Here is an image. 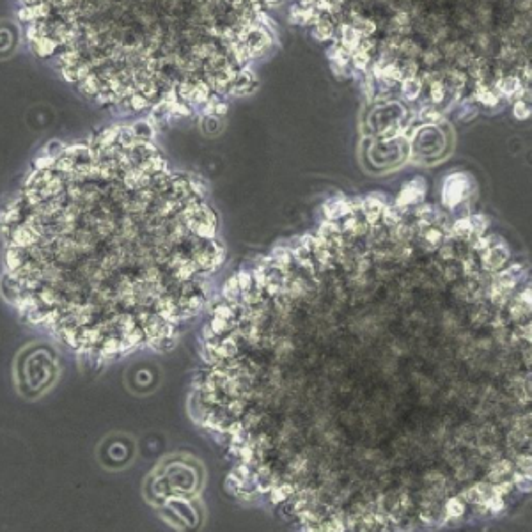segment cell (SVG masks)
Here are the masks:
<instances>
[{
	"mask_svg": "<svg viewBox=\"0 0 532 532\" xmlns=\"http://www.w3.org/2000/svg\"><path fill=\"white\" fill-rule=\"evenodd\" d=\"M468 190V181L467 176L463 174H453V176L447 177L446 186H444V203L447 206H454L465 197Z\"/></svg>",
	"mask_w": 532,
	"mask_h": 532,
	"instance_id": "1",
	"label": "cell"
},
{
	"mask_svg": "<svg viewBox=\"0 0 532 532\" xmlns=\"http://www.w3.org/2000/svg\"><path fill=\"white\" fill-rule=\"evenodd\" d=\"M105 87H107V83L100 78V75L96 71H92L87 78H83L82 82L76 83V89H78L80 94L85 96V98H92V100H94L96 96L105 89Z\"/></svg>",
	"mask_w": 532,
	"mask_h": 532,
	"instance_id": "2",
	"label": "cell"
},
{
	"mask_svg": "<svg viewBox=\"0 0 532 532\" xmlns=\"http://www.w3.org/2000/svg\"><path fill=\"white\" fill-rule=\"evenodd\" d=\"M339 32H341V46H344L350 54H353V52L360 46L362 34L355 29L351 23H341Z\"/></svg>",
	"mask_w": 532,
	"mask_h": 532,
	"instance_id": "3",
	"label": "cell"
},
{
	"mask_svg": "<svg viewBox=\"0 0 532 532\" xmlns=\"http://www.w3.org/2000/svg\"><path fill=\"white\" fill-rule=\"evenodd\" d=\"M30 50L37 55V57H52V55H57L59 50H61V44L55 37L52 36H44L39 37L37 41L30 43Z\"/></svg>",
	"mask_w": 532,
	"mask_h": 532,
	"instance_id": "4",
	"label": "cell"
},
{
	"mask_svg": "<svg viewBox=\"0 0 532 532\" xmlns=\"http://www.w3.org/2000/svg\"><path fill=\"white\" fill-rule=\"evenodd\" d=\"M424 196V185H422V179H417V181H412L405 186L401 194L398 197V206H408L412 203H417L420 201Z\"/></svg>",
	"mask_w": 532,
	"mask_h": 532,
	"instance_id": "5",
	"label": "cell"
},
{
	"mask_svg": "<svg viewBox=\"0 0 532 532\" xmlns=\"http://www.w3.org/2000/svg\"><path fill=\"white\" fill-rule=\"evenodd\" d=\"M333 30H335V20L328 18V16H323L318 23L314 25L312 30V36L318 41H328L333 36Z\"/></svg>",
	"mask_w": 532,
	"mask_h": 532,
	"instance_id": "6",
	"label": "cell"
},
{
	"mask_svg": "<svg viewBox=\"0 0 532 532\" xmlns=\"http://www.w3.org/2000/svg\"><path fill=\"white\" fill-rule=\"evenodd\" d=\"M213 94V89H211V85L206 82V80H199V82L196 83V91H194L192 94V100H190V105L196 109V107H203L204 103L210 100V96Z\"/></svg>",
	"mask_w": 532,
	"mask_h": 532,
	"instance_id": "7",
	"label": "cell"
},
{
	"mask_svg": "<svg viewBox=\"0 0 532 532\" xmlns=\"http://www.w3.org/2000/svg\"><path fill=\"white\" fill-rule=\"evenodd\" d=\"M506 259H507L506 250L500 249V247H495V249L488 250V252L485 254V259L482 261H485V266L488 270H497Z\"/></svg>",
	"mask_w": 532,
	"mask_h": 532,
	"instance_id": "8",
	"label": "cell"
},
{
	"mask_svg": "<svg viewBox=\"0 0 532 532\" xmlns=\"http://www.w3.org/2000/svg\"><path fill=\"white\" fill-rule=\"evenodd\" d=\"M420 89H422V82L419 78H415V76H408L401 83V92L406 100H415L419 96Z\"/></svg>",
	"mask_w": 532,
	"mask_h": 532,
	"instance_id": "9",
	"label": "cell"
},
{
	"mask_svg": "<svg viewBox=\"0 0 532 532\" xmlns=\"http://www.w3.org/2000/svg\"><path fill=\"white\" fill-rule=\"evenodd\" d=\"M351 64L355 69H360V71H366L367 66L371 64V54L362 48H357V50L351 54Z\"/></svg>",
	"mask_w": 532,
	"mask_h": 532,
	"instance_id": "10",
	"label": "cell"
},
{
	"mask_svg": "<svg viewBox=\"0 0 532 532\" xmlns=\"http://www.w3.org/2000/svg\"><path fill=\"white\" fill-rule=\"evenodd\" d=\"M128 102H130V110H131V112H144L146 109H151V107H153L151 100H148V96H144L140 91L135 92V94L131 96Z\"/></svg>",
	"mask_w": 532,
	"mask_h": 532,
	"instance_id": "11",
	"label": "cell"
},
{
	"mask_svg": "<svg viewBox=\"0 0 532 532\" xmlns=\"http://www.w3.org/2000/svg\"><path fill=\"white\" fill-rule=\"evenodd\" d=\"M131 130L137 135V138H142V140H153V135H155L153 124L149 123V121H137V123L131 126Z\"/></svg>",
	"mask_w": 532,
	"mask_h": 532,
	"instance_id": "12",
	"label": "cell"
},
{
	"mask_svg": "<svg viewBox=\"0 0 532 532\" xmlns=\"http://www.w3.org/2000/svg\"><path fill=\"white\" fill-rule=\"evenodd\" d=\"M196 83L197 82H192V80H188V78H183L181 82H179V85H177V94H179V100L190 103L194 91H196Z\"/></svg>",
	"mask_w": 532,
	"mask_h": 532,
	"instance_id": "13",
	"label": "cell"
},
{
	"mask_svg": "<svg viewBox=\"0 0 532 532\" xmlns=\"http://www.w3.org/2000/svg\"><path fill=\"white\" fill-rule=\"evenodd\" d=\"M96 103L102 107H112V105H117V92L110 91L109 87H105L102 92H100L98 96H96Z\"/></svg>",
	"mask_w": 532,
	"mask_h": 532,
	"instance_id": "14",
	"label": "cell"
},
{
	"mask_svg": "<svg viewBox=\"0 0 532 532\" xmlns=\"http://www.w3.org/2000/svg\"><path fill=\"white\" fill-rule=\"evenodd\" d=\"M475 96H477V100H481L485 105H495L497 102H499V96L495 94V92H492L488 89V87L485 85H479L477 87V91H475Z\"/></svg>",
	"mask_w": 532,
	"mask_h": 532,
	"instance_id": "15",
	"label": "cell"
},
{
	"mask_svg": "<svg viewBox=\"0 0 532 532\" xmlns=\"http://www.w3.org/2000/svg\"><path fill=\"white\" fill-rule=\"evenodd\" d=\"M499 89L504 94H513V92L520 91V80L514 78V76H507L502 82H499Z\"/></svg>",
	"mask_w": 532,
	"mask_h": 532,
	"instance_id": "16",
	"label": "cell"
},
{
	"mask_svg": "<svg viewBox=\"0 0 532 532\" xmlns=\"http://www.w3.org/2000/svg\"><path fill=\"white\" fill-rule=\"evenodd\" d=\"M429 94H431V100H433L434 103H438V102H442V100H444V96H446V89H444V83H442L440 80H434V82H431Z\"/></svg>",
	"mask_w": 532,
	"mask_h": 532,
	"instance_id": "17",
	"label": "cell"
},
{
	"mask_svg": "<svg viewBox=\"0 0 532 532\" xmlns=\"http://www.w3.org/2000/svg\"><path fill=\"white\" fill-rule=\"evenodd\" d=\"M472 231H474V225H472V220H468V218L454 224V232L460 236H470Z\"/></svg>",
	"mask_w": 532,
	"mask_h": 532,
	"instance_id": "18",
	"label": "cell"
},
{
	"mask_svg": "<svg viewBox=\"0 0 532 532\" xmlns=\"http://www.w3.org/2000/svg\"><path fill=\"white\" fill-rule=\"evenodd\" d=\"M59 71H61V76L64 78V82L73 83V85H76V83H78V76H76V69L75 68H69V66H61V68H59Z\"/></svg>",
	"mask_w": 532,
	"mask_h": 532,
	"instance_id": "19",
	"label": "cell"
},
{
	"mask_svg": "<svg viewBox=\"0 0 532 532\" xmlns=\"http://www.w3.org/2000/svg\"><path fill=\"white\" fill-rule=\"evenodd\" d=\"M420 117H422V121H426V123H437V121L442 119L440 112H438L437 109H433V107H424L422 112H420Z\"/></svg>",
	"mask_w": 532,
	"mask_h": 532,
	"instance_id": "20",
	"label": "cell"
},
{
	"mask_svg": "<svg viewBox=\"0 0 532 532\" xmlns=\"http://www.w3.org/2000/svg\"><path fill=\"white\" fill-rule=\"evenodd\" d=\"M18 20L23 23H30V22H36L34 18V11H32V6H22L18 9Z\"/></svg>",
	"mask_w": 532,
	"mask_h": 532,
	"instance_id": "21",
	"label": "cell"
},
{
	"mask_svg": "<svg viewBox=\"0 0 532 532\" xmlns=\"http://www.w3.org/2000/svg\"><path fill=\"white\" fill-rule=\"evenodd\" d=\"M446 511L451 514V516H460L463 513V504L460 502L458 499H451L446 506Z\"/></svg>",
	"mask_w": 532,
	"mask_h": 532,
	"instance_id": "22",
	"label": "cell"
},
{
	"mask_svg": "<svg viewBox=\"0 0 532 532\" xmlns=\"http://www.w3.org/2000/svg\"><path fill=\"white\" fill-rule=\"evenodd\" d=\"M513 114L518 117V119H525V117L530 116V109H528L525 102H516L513 107Z\"/></svg>",
	"mask_w": 532,
	"mask_h": 532,
	"instance_id": "23",
	"label": "cell"
},
{
	"mask_svg": "<svg viewBox=\"0 0 532 532\" xmlns=\"http://www.w3.org/2000/svg\"><path fill=\"white\" fill-rule=\"evenodd\" d=\"M383 218L387 224H398L399 218H401V213H399L398 208H385L383 210Z\"/></svg>",
	"mask_w": 532,
	"mask_h": 532,
	"instance_id": "24",
	"label": "cell"
},
{
	"mask_svg": "<svg viewBox=\"0 0 532 532\" xmlns=\"http://www.w3.org/2000/svg\"><path fill=\"white\" fill-rule=\"evenodd\" d=\"M238 284H239V287H241V291H247V289H250V287H252V275H250V273H239V275H238Z\"/></svg>",
	"mask_w": 532,
	"mask_h": 532,
	"instance_id": "25",
	"label": "cell"
},
{
	"mask_svg": "<svg viewBox=\"0 0 532 532\" xmlns=\"http://www.w3.org/2000/svg\"><path fill=\"white\" fill-rule=\"evenodd\" d=\"M227 112H229V102H225V100H222V102L218 103L217 107H215V112H213V116L220 119V117H225V116H227Z\"/></svg>",
	"mask_w": 532,
	"mask_h": 532,
	"instance_id": "26",
	"label": "cell"
},
{
	"mask_svg": "<svg viewBox=\"0 0 532 532\" xmlns=\"http://www.w3.org/2000/svg\"><path fill=\"white\" fill-rule=\"evenodd\" d=\"M518 467L523 472H532V458L530 456H518Z\"/></svg>",
	"mask_w": 532,
	"mask_h": 532,
	"instance_id": "27",
	"label": "cell"
},
{
	"mask_svg": "<svg viewBox=\"0 0 532 532\" xmlns=\"http://www.w3.org/2000/svg\"><path fill=\"white\" fill-rule=\"evenodd\" d=\"M410 229L406 227V225H398V229H396V236H398L399 241H406V239L410 238Z\"/></svg>",
	"mask_w": 532,
	"mask_h": 532,
	"instance_id": "28",
	"label": "cell"
},
{
	"mask_svg": "<svg viewBox=\"0 0 532 532\" xmlns=\"http://www.w3.org/2000/svg\"><path fill=\"white\" fill-rule=\"evenodd\" d=\"M449 78L454 82V85H458V87H463V85H465V76H463V73H460V71H449Z\"/></svg>",
	"mask_w": 532,
	"mask_h": 532,
	"instance_id": "29",
	"label": "cell"
},
{
	"mask_svg": "<svg viewBox=\"0 0 532 532\" xmlns=\"http://www.w3.org/2000/svg\"><path fill=\"white\" fill-rule=\"evenodd\" d=\"M263 4H264V9H266V11H270V9L280 8V6L284 4V0H264Z\"/></svg>",
	"mask_w": 532,
	"mask_h": 532,
	"instance_id": "30",
	"label": "cell"
},
{
	"mask_svg": "<svg viewBox=\"0 0 532 532\" xmlns=\"http://www.w3.org/2000/svg\"><path fill=\"white\" fill-rule=\"evenodd\" d=\"M521 333H523V337H525V339H528V341H530V343H532V325L523 326V330H521Z\"/></svg>",
	"mask_w": 532,
	"mask_h": 532,
	"instance_id": "31",
	"label": "cell"
},
{
	"mask_svg": "<svg viewBox=\"0 0 532 532\" xmlns=\"http://www.w3.org/2000/svg\"><path fill=\"white\" fill-rule=\"evenodd\" d=\"M437 52H431V54H429V52H427V54H426V59H424V61H426L427 62V64H433V62L434 61H438V57H437Z\"/></svg>",
	"mask_w": 532,
	"mask_h": 532,
	"instance_id": "32",
	"label": "cell"
},
{
	"mask_svg": "<svg viewBox=\"0 0 532 532\" xmlns=\"http://www.w3.org/2000/svg\"><path fill=\"white\" fill-rule=\"evenodd\" d=\"M525 362H527L528 366H532V348L525 351Z\"/></svg>",
	"mask_w": 532,
	"mask_h": 532,
	"instance_id": "33",
	"label": "cell"
},
{
	"mask_svg": "<svg viewBox=\"0 0 532 532\" xmlns=\"http://www.w3.org/2000/svg\"><path fill=\"white\" fill-rule=\"evenodd\" d=\"M451 256H453V249H451V247L442 249V257H451Z\"/></svg>",
	"mask_w": 532,
	"mask_h": 532,
	"instance_id": "34",
	"label": "cell"
}]
</instances>
